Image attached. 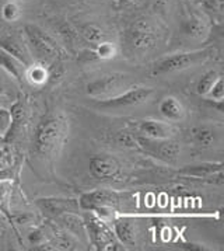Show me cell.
Segmentation results:
<instances>
[{
    "label": "cell",
    "mask_w": 224,
    "mask_h": 251,
    "mask_svg": "<svg viewBox=\"0 0 224 251\" xmlns=\"http://www.w3.org/2000/svg\"><path fill=\"white\" fill-rule=\"evenodd\" d=\"M69 131V120L65 114L56 112L44 117L37 125L32 138V151L42 160H53L63 143L66 141Z\"/></svg>",
    "instance_id": "1"
},
{
    "label": "cell",
    "mask_w": 224,
    "mask_h": 251,
    "mask_svg": "<svg viewBox=\"0 0 224 251\" xmlns=\"http://www.w3.org/2000/svg\"><path fill=\"white\" fill-rule=\"evenodd\" d=\"M24 32L32 56L35 55L38 59L42 60V63L51 60H62L65 58L66 52L63 50V48L52 35L40 28L38 25L27 24L24 27Z\"/></svg>",
    "instance_id": "2"
},
{
    "label": "cell",
    "mask_w": 224,
    "mask_h": 251,
    "mask_svg": "<svg viewBox=\"0 0 224 251\" xmlns=\"http://www.w3.org/2000/svg\"><path fill=\"white\" fill-rule=\"evenodd\" d=\"M213 50H194V52H179V53H173L168 56H164L157 62H154L152 66V76H167L171 73L182 72L194 68L199 63H203L212 56Z\"/></svg>",
    "instance_id": "3"
},
{
    "label": "cell",
    "mask_w": 224,
    "mask_h": 251,
    "mask_svg": "<svg viewBox=\"0 0 224 251\" xmlns=\"http://www.w3.org/2000/svg\"><path fill=\"white\" fill-rule=\"evenodd\" d=\"M131 87H132V80L128 75L105 73L90 81L86 87V93L94 100L101 101L112 99Z\"/></svg>",
    "instance_id": "4"
},
{
    "label": "cell",
    "mask_w": 224,
    "mask_h": 251,
    "mask_svg": "<svg viewBox=\"0 0 224 251\" xmlns=\"http://www.w3.org/2000/svg\"><path fill=\"white\" fill-rule=\"evenodd\" d=\"M87 237L97 250H122L121 243L118 241L115 233L107 225V222L101 219L95 212L87 211V213L83 216Z\"/></svg>",
    "instance_id": "5"
},
{
    "label": "cell",
    "mask_w": 224,
    "mask_h": 251,
    "mask_svg": "<svg viewBox=\"0 0 224 251\" xmlns=\"http://www.w3.org/2000/svg\"><path fill=\"white\" fill-rule=\"evenodd\" d=\"M137 149L143 151L146 154L153 156L154 159L163 161L165 164L175 166L178 161V156L181 153V145L175 142L173 138L168 139H154L143 135H136Z\"/></svg>",
    "instance_id": "6"
},
{
    "label": "cell",
    "mask_w": 224,
    "mask_h": 251,
    "mask_svg": "<svg viewBox=\"0 0 224 251\" xmlns=\"http://www.w3.org/2000/svg\"><path fill=\"white\" fill-rule=\"evenodd\" d=\"M128 47L136 53L150 52L157 45V30L146 19H139L133 23L126 32Z\"/></svg>",
    "instance_id": "7"
},
{
    "label": "cell",
    "mask_w": 224,
    "mask_h": 251,
    "mask_svg": "<svg viewBox=\"0 0 224 251\" xmlns=\"http://www.w3.org/2000/svg\"><path fill=\"white\" fill-rule=\"evenodd\" d=\"M154 94L153 89L150 87H140V86H133L131 89L125 90L121 94L108 99V100L97 101L95 107L100 110L111 111V110H126L142 105L144 102L150 100V97Z\"/></svg>",
    "instance_id": "8"
},
{
    "label": "cell",
    "mask_w": 224,
    "mask_h": 251,
    "mask_svg": "<svg viewBox=\"0 0 224 251\" xmlns=\"http://www.w3.org/2000/svg\"><path fill=\"white\" fill-rule=\"evenodd\" d=\"M90 174L98 180H112L119 176L121 163L110 154H95L89 163Z\"/></svg>",
    "instance_id": "9"
},
{
    "label": "cell",
    "mask_w": 224,
    "mask_h": 251,
    "mask_svg": "<svg viewBox=\"0 0 224 251\" xmlns=\"http://www.w3.org/2000/svg\"><path fill=\"white\" fill-rule=\"evenodd\" d=\"M121 203V195L108 190H95L83 194L79 200V206L83 211H94L100 206H116Z\"/></svg>",
    "instance_id": "10"
},
{
    "label": "cell",
    "mask_w": 224,
    "mask_h": 251,
    "mask_svg": "<svg viewBox=\"0 0 224 251\" xmlns=\"http://www.w3.org/2000/svg\"><path fill=\"white\" fill-rule=\"evenodd\" d=\"M37 205L51 218H59L65 213H79L80 211L79 201L71 198H41L37 201Z\"/></svg>",
    "instance_id": "11"
},
{
    "label": "cell",
    "mask_w": 224,
    "mask_h": 251,
    "mask_svg": "<svg viewBox=\"0 0 224 251\" xmlns=\"http://www.w3.org/2000/svg\"><path fill=\"white\" fill-rule=\"evenodd\" d=\"M0 50H6L7 53L13 55L14 58L22 62L25 66H30L31 63H34V56L31 53L28 42L21 35H6L0 38Z\"/></svg>",
    "instance_id": "12"
},
{
    "label": "cell",
    "mask_w": 224,
    "mask_h": 251,
    "mask_svg": "<svg viewBox=\"0 0 224 251\" xmlns=\"http://www.w3.org/2000/svg\"><path fill=\"white\" fill-rule=\"evenodd\" d=\"M137 135H143L154 139H168L175 135V128L171 124L154 120H143L136 125Z\"/></svg>",
    "instance_id": "13"
},
{
    "label": "cell",
    "mask_w": 224,
    "mask_h": 251,
    "mask_svg": "<svg viewBox=\"0 0 224 251\" xmlns=\"http://www.w3.org/2000/svg\"><path fill=\"white\" fill-rule=\"evenodd\" d=\"M113 233L121 244L132 247L137 241L139 227L132 218H118L113 219Z\"/></svg>",
    "instance_id": "14"
},
{
    "label": "cell",
    "mask_w": 224,
    "mask_h": 251,
    "mask_svg": "<svg viewBox=\"0 0 224 251\" xmlns=\"http://www.w3.org/2000/svg\"><path fill=\"white\" fill-rule=\"evenodd\" d=\"M179 174L196 178H216L223 176V163H198V164H188L179 169Z\"/></svg>",
    "instance_id": "15"
},
{
    "label": "cell",
    "mask_w": 224,
    "mask_h": 251,
    "mask_svg": "<svg viewBox=\"0 0 224 251\" xmlns=\"http://www.w3.org/2000/svg\"><path fill=\"white\" fill-rule=\"evenodd\" d=\"M181 30L185 37L195 41H204L209 37L210 25L201 16H191L189 19L182 21Z\"/></svg>",
    "instance_id": "16"
},
{
    "label": "cell",
    "mask_w": 224,
    "mask_h": 251,
    "mask_svg": "<svg viewBox=\"0 0 224 251\" xmlns=\"http://www.w3.org/2000/svg\"><path fill=\"white\" fill-rule=\"evenodd\" d=\"M0 68H3L9 75H11L14 77V80L17 81L19 84H21L22 81L25 80L27 66L17 58H14L13 55L7 53L6 50H0Z\"/></svg>",
    "instance_id": "17"
},
{
    "label": "cell",
    "mask_w": 224,
    "mask_h": 251,
    "mask_svg": "<svg viewBox=\"0 0 224 251\" xmlns=\"http://www.w3.org/2000/svg\"><path fill=\"white\" fill-rule=\"evenodd\" d=\"M158 111L165 120L171 121V122H178L183 120L185 117V108H183L182 102L173 96L164 97L163 100L160 101Z\"/></svg>",
    "instance_id": "18"
},
{
    "label": "cell",
    "mask_w": 224,
    "mask_h": 251,
    "mask_svg": "<svg viewBox=\"0 0 224 251\" xmlns=\"http://www.w3.org/2000/svg\"><path fill=\"white\" fill-rule=\"evenodd\" d=\"M192 139L196 146L209 149L213 148L217 142V132L209 125H199L192 129Z\"/></svg>",
    "instance_id": "19"
},
{
    "label": "cell",
    "mask_w": 224,
    "mask_h": 251,
    "mask_svg": "<svg viewBox=\"0 0 224 251\" xmlns=\"http://www.w3.org/2000/svg\"><path fill=\"white\" fill-rule=\"evenodd\" d=\"M25 80L32 86H44L48 81V68L45 63H31L25 69Z\"/></svg>",
    "instance_id": "20"
},
{
    "label": "cell",
    "mask_w": 224,
    "mask_h": 251,
    "mask_svg": "<svg viewBox=\"0 0 224 251\" xmlns=\"http://www.w3.org/2000/svg\"><path fill=\"white\" fill-rule=\"evenodd\" d=\"M59 218L63 222V225L67 227V230L71 231L74 236H77L80 239H86L87 237L84 219H83L82 216H79V213H65V215H62Z\"/></svg>",
    "instance_id": "21"
},
{
    "label": "cell",
    "mask_w": 224,
    "mask_h": 251,
    "mask_svg": "<svg viewBox=\"0 0 224 251\" xmlns=\"http://www.w3.org/2000/svg\"><path fill=\"white\" fill-rule=\"evenodd\" d=\"M13 187V180H0V212L10 222H13V215L10 212Z\"/></svg>",
    "instance_id": "22"
},
{
    "label": "cell",
    "mask_w": 224,
    "mask_h": 251,
    "mask_svg": "<svg viewBox=\"0 0 224 251\" xmlns=\"http://www.w3.org/2000/svg\"><path fill=\"white\" fill-rule=\"evenodd\" d=\"M79 34L82 35L84 40L91 44H100L101 41L105 40V32L102 31L101 27H98L94 23H84L77 27Z\"/></svg>",
    "instance_id": "23"
},
{
    "label": "cell",
    "mask_w": 224,
    "mask_h": 251,
    "mask_svg": "<svg viewBox=\"0 0 224 251\" xmlns=\"http://www.w3.org/2000/svg\"><path fill=\"white\" fill-rule=\"evenodd\" d=\"M219 73L216 71H207L206 73L202 75V77L199 79L198 84H196V93L202 97H206L207 93L210 91V89L213 87V84L216 80L219 79Z\"/></svg>",
    "instance_id": "24"
},
{
    "label": "cell",
    "mask_w": 224,
    "mask_h": 251,
    "mask_svg": "<svg viewBox=\"0 0 224 251\" xmlns=\"http://www.w3.org/2000/svg\"><path fill=\"white\" fill-rule=\"evenodd\" d=\"M19 83L14 80V77L9 75L3 68H0V94L6 96L13 100L14 97V90Z\"/></svg>",
    "instance_id": "25"
},
{
    "label": "cell",
    "mask_w": 224,
    "mask_h": 251,
    "mask_svg": "<svg viewBox=\"0 0 224 251\" xmlns=\"http://www.w3.org/2000/svg\"><path fill=\"white\" fill-rule=\"evenodd\" d=\"M95 55L97 58L101 60H108L115 58L118 55V47L113 42H108V41H101L100 44H97L95 47Z\"/></svg>",
    "instance_id": "26"
},
{
    "label": "cell",
    "mask_w": 224,
    "mask_h": 251,
    "mask_svg": "<svg viewBox=\"0 0 224 251\" xmlns=\"http://www.w3.org/2000/svg\"><path fill=\"white\" fill-rule=\"evenodd\" d=\"M21 16V10L17 3H14V0H9L7 3L3 4L1 7V17L9 23L19 20Z\"/></svg>",
    "instance_id": "27"
},
{
    "label": "cell",
    "mask_w": 224,
    "mask_h": 251,
    "mask_svg": "<svg viewBox=\"0 0 224 251\" xmlns=\"http://www.w3.org/2000/svg\"><path fill=\"white\" fill-rule=\"evenodd\" d=\"M65 66L62 63V60H55V65L52 66L51 69H48V81L46 84H58L59 81L63 79L65 76Z\"/></svg>",
    "instance_id": "28"
},
{
    "label": "cell",
    "mask_w": 224,
    "mask_h": 251,
    "mask_svg": "<svg viewBox=\"0 0 224 251\" xmlns=\"http://www.w3.org/2000/svg\"><path fill=\"white\" fill-rule=\"evenodd\" d=\"M13 124V115H11L10 108L6 107H0V136L6 138V135L9 133Z\"/></svg>",
    "instance_id": "29"
},
{
    "label": "cell",
    "mask_w": 224,
    "mask_h": 251,
    "mask_svg": "<svg viewBox=\"0 0 224 251\" xmlns=\"http://www.w3.org/2000/svg\"><path fill=\"white\" fill-rule=\"evenodd\" d=\"M116 143L125 146V148H131V149H137V142H136V135H133L132 132L122 131L116 135Z\"/></svg>",
    "instance_id": "30"
},
{
    "label": "cell",
    "mask_w": 224,
    "mask_h": 251,
    "mask_svg": "<svg viewBox=\"0 0 224 251\" xmlns=\"http://www.w3.org/2000/svg\"><path fill=\"white\" fill-rule=\"evenodd\" d=\"M210 100L213 101H223L224 99V80L222 76H219V79L216 80L213 84V87L210 89V91L207 93V96Z\"/></svg>",
    "instance_id": "31"
},
{
    "label": "cell",
    "mask_w": 224,
    "mask_h": 251,
    "mask_svg": "<svg viewBox=\"0 0 224 251\" xmlns=\"http://www.w3.org/2000/svg\"><path fill=\"white\" fill-rule=\"evenodd\" d=\"M28 240H30V243L32 246H42V244L45 243V240H46L45 231L42 230V229H34V230L28 234Z\"/></svg>",
    "instance_id": "32"
},
{
    "label": "cell",
    "mask_w": 224,
    "mask_h": 251,
    "mask_svg": "<svg viewBox=\"0 0 224 251\" xmlns=\"http://www.w3.org/2000/svg\"><path fill=\"white\" fill-rule=\"evenodd\" d=\"M137 0H116V6L118 9H126V7H131L136 3Z\"/></svg>",
    "instance_id": "33"
},
{
    "label": "cell",
    "mask_w": 224,
    "mask_h": 251,
    "mask_svg": "<svg viewBox=\"0 0 224 251\" xmlns=\"http://www.w3.org/2000/svg\"><path fill=\"white\" fill-rule=\"evenodd\" d=\"M9 101H11V99L0 94V107H6V104H9Z\"/></svg>",
    "instance_id": "34"
},
{
    "label": "cell",
    "mask_w": 224,
    "mask_h": 251,
    "mask_svg": "<svg viewBox=\"0 0 224 251\" xmlns=\"http://www.w3.org/2000/svg\"><path fill=\"white\" fill-rule=\"evenodd\" d=\"M4 146H6V142H4V138H1V136H0V151H1V149H3Z\"/></svg>",
    "instance_id": "35"
},
{
    "label": "cell",
    "mask_w": 224,
    "mask_h": 251,
    "mask_svg": "<svg viewBox=\"0 0 224 251\" xmlns=\"http://www.w3.org/2000/svg\"><path fill=\"white\" fill-rule=\"evenodd\" d=\"M194 1H203V0H194Z\"/></svg>",
    "instance_id": "36"
}]
</instances>
